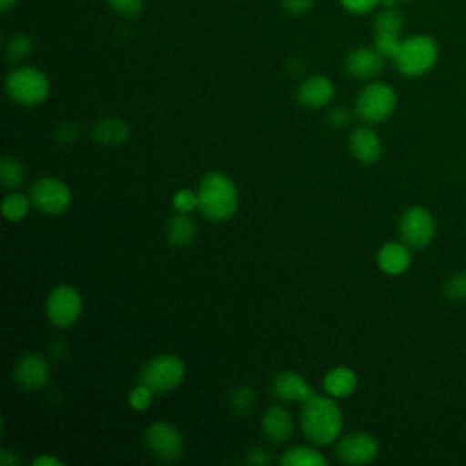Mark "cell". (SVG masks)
<instances>
[{
    "label": "cell",
    "instance_id": "cell-1",
    "mask_svg": "<svg viewBox=\"0 0 466 466\" xmlns=\"http://www.w3.org/2000/svg\"><path fill=\"white\" fill-rule=\"evenodd\" d=\"M198 211L213 220L224 222L231 218L238 208V191L233 180L220 173L209 171L198 182Z\"/></svg>",
    "mask_w": 466,
    "mask_h": 466
},
{
    "label": "cell",
    "instance_id": "cell-2",
    "mask_svg": "<svg viewBox=\"0 0 466 466\" xmlns=\"http://www.w3.org/2000/svg\"><path fill=\"white\" fill-rule=\"evenodd\" d=\"M344 426L339 404L329 397L315 395L306 400L300 410V428L304 435L315 444L333 442Z\"/></svg>",
    "mask_w": 466,
    "mask_h": 466
},
{
    "label": "cell",
    "instance_id": "cell-3",
    "mask_svg": "<svg viewBox=\"0 0 466 466\" xmlns=\"http://www.w3.org/2000/svg\"><path fill=\"white\" fill-rule=\"evenodd\" d=\"M391 60L400 75L417 78L435 67L439 60V46L430 35H411L400 40V46Z\"/></svg>",
    "mask_w": 466,
    "mask_h": 466
},
{
    "label": "cell",
    "instance_id": "cell-4",
    "mask_svg": "<svg viewBox=\"0 0 466 466\" xmlns=\"http://www.w3.org/2000/svg\"><path fill=\"white\" fill-rule=\"evenodd\" d=\"M5 93L20 106H38L49 95V80L33 66H18L5 78Z\"/></svg>",
    "mask_w": 466,
    "mask_h": 466
},
{
    "label": "cell",
    "instance_id": "cell-5",
    "mask_svg": "<svg viewBox=\"0 0 466 466\" xmlns=\"http://www.w3.org/2000/svg\"><path fill=\"white\" fill-rule=\"evenodd\" d=\"M397 107V93L386 82H370L364 86L355 100L357 115L370 122L380 124L388 120Z\"/></svg>",
    "mask_w": 466,
    "mask_h": 466
},
{
    "label": "cell",
    "instance_id": "cell-6",
    "mask_svg": "<svg viewBox=\"0 0 466 466\" xmlns=\"http://www.w3.org/2000/svg\"><path fill=\"white\" fill-rule=\"evenodd\" d=\"M184 362L171 353H162L147 360L140 371V382L149 386L155 393H164L177 388L184 379Z\"/></svg>",
    "mask_w": 466,
    "mask_h": 466
},
{
    "label": "cell",
    "instance_id": "cell-7",
    "mask_svg": "<svg viewBox=\"0 0 466 466\" xmlns=\"http://www.w3.org/2000/svg\"><path fill=\"white\" fill-rule=\"evenodd\" d=\"M400 240L415 251L428 248L435 237V218L424 206H410L399 218Z\"/></svg>",
    "mask_w": 466,
    "mask_h": 466
},
{
    "label": "cell",
    "instance_id": "cell-8",
    "mask_svg": "<svg viewBox=\"0 0 466 466\" xmlns=\"http://www.w3.org/2000/svg\"><path fill=\"white\" fill-rule=\"evenodd\" d=\"M82 313V297L69 284L55 286L46 299V315L56 328H67L76 322Z\"/></svg>",
    "mask_w": 466,
    "mask_h": 466
},
{
    "label": "cell",
    "instance_id": "cell-9",
    "mask_svg": "<svg viewBox=\"0 0 466 466\" xmlns=\"http://www.w3.org/2000/svg\"><path fill=\"white\" fill-rule=\"evenodd\" d=\"M144 442L147 451L164 462L177 461L184 453V437L182 433L169 422L158 420L153 422L146 433H144Z\"/></svg>",
    "mask_w": 466,
    "mask_h": 466
},
{
    "label": "cell",
    "instance_id": "cell-10",
    "mask_svg": "<svg viewBox=\"0 0 466 466\" xmlns=\"http://www.w3.org/2000/svg\"><path fill=\"white\" fill-rule=\"evenodd\" d=\"M33 206L46 215H58L71 204V189L56 177H42L31 186Z\"/></svg>",
    "mask_w": 466,
    "mask_h": 466
},
{
    "label": "cell",
    "instance_id": "cell-11",
    "mask_svg": "<svg viewBox=\"0 0 466 466\" xmlns=\"http://www.w3.org/2000/svg\"><path fill=\"white\" fill-rule=\"evenodd\" d=\"M335 451L344 464H368L377 457L379 442L370 433L353 431L339 441Z\"/></svg>",
    "mask_w": 466,
    "mask_h": 466
},
{
    "label": "cell",
    "instance_id": "cell-12",
    "mask_svg": "<svg viewBox=\"0 0 466 466\" xmlns=\"http://www.w3.org/2000/svg\"><path fill=\"white\" fill-rule=\"evenodd\" d=\"M384 67V56L371 46H360L351 49L344 58V69L350 76L359 80L375 78Z\"/></svg>",
    "mask_w": 466,
    "mask_h": 466
},
{
    "label": "cell",
    "instance_id": "cell-13",
    "mask_svg": "<svg viewBox=\"0 0 466 466\" xmlns=\"http://www.w3.org/2000/svg\"><path fill=\"white\" fill-rule=\"evenodd\" d=\"M271 391L275 397L286 402H306L317 395L309 382L297 371H282L275 375Z\"/></svg>",
    "mask_w": 466,
    "mask_h": 466
},
{
    "label": "cell",
    "instance_id": "cell-14",
    "mask_svg": "<svg viewBox=\"0 0 466 466\" xmlns=\"http://www.w3.org/2000/svg\"><path fill=\"white\" fill-rule=\"evenodd\" d=\"M335 95V86L326 75H311L300 82L297 87V100L299 104L319 109L331 102Z\"/></svg>",
    "mask_w": 466,
    "mask_h": 466
},
{
    "label": "cell",
    "instance_id": "cell-15",
    "mask_svg": "<svg viewBox=\"0 0 466 466\" xmlns=\"http://www.w3.org/2000/svg\"><path fill=\"white\" fill-rule=\"evenodd\" d=\"M15 379L25 390H40L49 380V366L38 353H27L16 362Z\"/></svg>",
    "mask_w": 466,
    "mask_h": 466
},
{
    "label": "cell",
    "instance_id": "cell-16",
    "mask_svg": "<svg viewBox=\"0 0 466 466\" xmlns=\"http://www.w3.org/2000/svg\"><path fill=\"white\" fill-rule=\"evenodd\" d=\"M350 149L353 157L362 164H375L382 153V142L379 135L370 127H357L350 135Z\"/></svg>",
    "mask_w": 466,
    "mask_h": 466
},
{
    "label": "cell",
    "instance_id": "cell-17",
    "mask_svg": "<svg viewBox=\"0 0 466 466\" xmlns=\"http://www.w3.org/2000/svg\"><path fill=\"white\" fill-rule=\"evenodd\" d=\"M379 268L388 275H402L411 266V248L400 242H386L377 253Z\"/></svg>",
    "mask_w": 466,
    "mask_h": 466
},
{
    "label": "cell",
    "instance_id": "cell-18",
    "mask_svg": "<svg viewBox=\"0 0 466 466\" xmlns=\"http://www.w3.org/2000/svg\"><path fill=\"white\" fill-rule=\"evenodd\" d=\"M262 431L273 442H286L293 433V420L286 408L269 406L262 417Z\"/></svg>",
    "mask_w": 466,
    "mask_h": 466
},
{
    "label": "cell",
    "instance_id": "cell-19",
    "mask_svg": "<svg viewBox=\"0 0 466 466\" xmlns=\"http://www.w3.org/2000/svg\"><path fill=\"white\" fill-rule=\"evenodd\" d=\"M91 137L95 142L113 147V146H120L129 138V126L116 116H107L98 120L93 127H91Z\"/></svg>",
    "mask_w": 466,
    "mask_h": 466
},
{
    "label": "cell",
    "instance_id": "cell-20",
    "mask_svg": "<svg viewBox=\"0 0 466 466\" xmlns=\"http://www.w3.org/2000/svg\"><path fill=\"white\" fill-rule=\"evenodd\" d=\"M166 237L173 248H186L197 237V226L187 213H177L167 220Z\"/></svg>",
    "mask_w": 466,
    "mask_h": 466
},
{
    "label": "cell",
    "instance_id": "cell-21",
    "mask_svg": "<svg viewBox=\"0 0 466 466\" xmlns=\"http://www.w3.org/2000/svg\"><path fill=\"white\" fill-rule=\"evenodd\" d=\"M357 382H359V379L353 370L339 366V368H333L331 371H328V375L324 377V390L328 395L340 399V397L351 395L357 388Z\"/></svg>",
    "mask_w": 466,
    "mask_h": 466
},
{
    "label": "cell",
    "instance_id": "cell-22",
    "mask_svg": "<svg viewBox=\"0 0 466 466\" xmlns=\"http://www.w3.org/2000/svg\"><path fill=\"white\" fill-rule=\"evenodd\" d=\"M282 466H328V459L308 446H293L280 457Z\"/></svg>",
    "mask_w": 466,
    "mask_h": 466
},
{
    "label": "cell",
    "instance_id": "cell-23",
    "mask_svg": "<svg viewBox=\"0 0 466 466\" xmlns=\"http://www.w3.org/2000/svg\"><path fill=\"white\" fill-rule=\"evenodd\" d=\"M402 27H404V18L400 11H397L395 7H380L379 13L375 15V20H373L375 35L400 36Z\"/></svg>",
    "mask_w": 466,
    "mask_h": 466
},
{
    "label": "cell",
    "instance_id": "cell-24",
    "mask_svg": "<svg viewBox=\"0 0 466 466\" xmlns=\"http://www.w3.org/2000/svg\"><path fill=\"white\" fill-rule=\"evenodd\" d=\"M31 198H27L24 193H18V191H11L9 195L4 197L2 200V213L7 220L11 222H18L22 220L27 211H29V206H31Z\"/></svg>",
    "mask_w": 466,
    "mask_h": 466
},
{
    "label": "cell",
    "instance_id": "cell-25",
    "mask_svg": "<svg viewBox=\"0 0 466 466\" xmlns=\"http://www.w3.org/2000/svg\"><path fill=\"white\" fill-rule=\"evenodd\" d=\"M33 51V38L27 33H15L5 44V55L11 62L25 60Z\"/></svg>",
    "mask_w": 466,
    "mask_h": 466
},
{
    "label": "cell",
    "instance_id": "cell-26",
    "mask_svg": "<svg viewBox=\"0 0 466 466\" xmlns=\"http://www.w3.org/2000/svg\"><path fill=\"white\" fill-rule=\"evenodd\" d=\"M0 182L5 189L15 191L24 182L22 164L11 157H4L0 162Z\"/></svg>",
    "mask_w": 466,
    "mask_h": 466
},
{
    "label": "cell",
    "instance_id": "cell-27",
    "mask_svg": "<svg viewBox=\"0 0 466 466\" xmlns=\"http://www.w3.org/2000/svg\"><path fill=\"white\" fill-rule=\"evenodd\" d=\"M231 406L237 413L246 415L251 413L257 406V393L251 386H238L231 391Z\"/></svg>",
    "mask_w": 466,
    "mask_h": 466
},
{
    "label": "cell",
    "instance_id": "cell-28",
    "mask_svg": "<svg viewBox=\"0 0 466 466\" xmlns=\"http://www.w3.org/2000/svg\"><path fill=\"white\" fill-rule=\"evenodd\" d=\"M442 291L446 299L453 302H462L466 300V271H457L450 275L442 286Z\"/></svg>",
    "mask_w": 466,
    "mask_h": 466
},
{
    "label": "cell",
    "instance_id": "cell-29",
    "mask_svg": "<svg viewBox=\"0 0 466 466\" xmlns=\"http://www.w3.org/2000/svg\"><path fill=\"white\" fill-rule=\"evenodd\" d=\"M153 395H155V391H153L149 386H146L144 382H138V384L129 391L127 400H129L131 408H135L137 411H144V410L149 408V404H151V400H153Z\"/></svg>",
    "mask_w": 466,
    "mask_h": 466
},
{
    "label": "cell",
    "instance_id": "cell-30",
    "mask_svg": "<svg viewBox=\"0 0 466 466\" xmlns=\"http://www.w3.org/2000/svg\"><path fill=\"white\" fill-rule=\"evenodd\" d=\"M173 208L177 213H191L193 209H198V195L182 187L173 195Z\"/></svg>",
    "mask_w": 466,
    "mask_h": 466
},
{
    "label": "cell",
    "instance_id": "cell-31",
    "mask_svg": "<svg viewBox=\"0 0 466 466\" xmlns=\"http://www.w3.org/2000/svg\"><path fill=\"white\" fill-rule=\"evenodd\" d=\"M106 4L126 18H135L144 11V0H106Z\"/></svg>",
    "mask_w": 466,
    "mask_h": 466
},
{
    "label": "cell",
    "instance_id": "cell-32",
    "mask_svg": "<svg viewBox=\"0 0 466 466\" xmlns=\"http://www.w3.org/2000/svg\"><path fill=\"white\" fill-rule=\"evenodd\" d=\"M400 36L393 35H373V47L384 56V58H393L399 46H400Z\"/></svg>",
    "mask_w": 466,
    "mask_h": 466
},
{
    "label": "cell",
    "instance_id": "cell-33",
    "mask_svg": "<svg viewBox=\"0 0 466 466\" xmlns=\"http://www.w3.org/2000/svg\"><path fill=\"white\" fill-rule=\"evenodd\" d=\"M340 5L351 15H368L380 7V0H339Z\"/></svg>",
    "mask_w": 466,
    "mask_h": 466
},
{
    "label": "cell",
    "instance_id": "cell-34",
    "mask_svg": "<svg viewBox=\"0 0 466 466\" xmlns=\"http://www.w3.org/2000/svg\"><path fill=\"white\" fill-rule=\"evenodd\" d=\"M315 0H280V5L289 15H304L313 7Z\"/></svg>",
    "mask_w": 466,
    "mask_h": 466
},
{
    "label": "cell",
    "instance_id": "cell-35",
    "mask_svg": "<svg viewBox=\"0 0 466 466\" xmlns=\"http://www.w3.org/2000/svg\"><path fill=\"white\" fill-rule=\"evenodd\" d=\"M350 111H348V107H344V106H337V107H333L329 113H328V120L333 124V126H337V127H340V126H346L348 122H350Z\"/></svg>",
    "mask_w": 466,
    "mask_h": 466
},
{
    "label": "cell",
    "instance_id": "cell-36",
    "mask_svg": "<svg viewBox=\"0 0 466 466\" xmlns=\"http://www.w3.org/2000/svg\"><path fill=\"white\" fill-rule=\"evenodd\" d=\"M248 462L249 464H255V466H268L271 462V457L268 455V451L264 450H253L249 455H248Z\"/></svg>",
    "mask_w": 466,
    "mask_h": 466
},
{
    "label": "cell",
    "instance_id": "cell-37",
    "mask_svg": "<svg viewBox=\"0 0 466 466\" xmlns=\"http://www.w3.org/2000/svg\"><path fill=\"white\" fill-rule=\"evenodd\" d=\"M35 466H60L62 461L58 457H53V455H40L33 461Z\"/></svg>",
    "mask_w": 466,
    "mask_h": 466
},
{
    "label": "cell",
    "instance_id": "cell-38",
    "mask_svg": "<svg viewBox=\"0 0 466 466\" xmlns=\"http://www.w3.org/2000/svg\"><path fill=\"white\" fill-rule=\"evenodd\" d=\"M0 462H2V466H15V464L20 462V459L11 450H2Z\"/></svg>",
    "mask_w": 466,
    "mask_h": 466
},
{
    "label": "cell",
    "instance_id": "cell-39",
    "mask_svg": "<svg viewBox=\"0 0 466 466\" xmlns=\"http://www.w3.org/2000/svg\"><path fill=\"white\" fill-rule=\"evenodd\" d=\"M16 5V0H0V11L7 13Z\"/></svg>",
    "mask_w": 466,
    "mask_h": 466
},
{
    "label": "cell",
    "instance_id": "cell-40",
    "mask_svg": "<svg viewBox=\"0 0 466 466\" xmlns=\"http://www.w3.org/2000/svg\"><path fill=\"white\" fill-rule=\"evenodd\" d=\"M397 2H410V0H397Z\"/></svg>",
    "mask_w": 466,
    "mask_h": 466
}]
</instances>
